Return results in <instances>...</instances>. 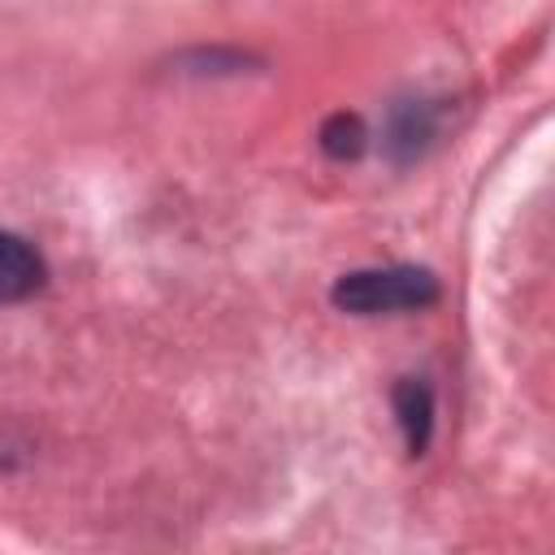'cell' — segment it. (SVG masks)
<instances>
[{
	"mask_svg": "<svg viewBox=\"0 0 555 555\" xmlns=\"http://www.w3.org/2000/svg\"><path fill=\"white\" fill-rule=\"evenodd\" d=\"M330 299L338 312L351 317H382V312H421L438 299V278L421 264H377L351 269L334 278Z\"/></svg>",
	"mask_w": 555,
	"mask_h": 555,
	"instance_id": "cell-1",
	"label": "cell"
},
{
	"mask_svg": "<svg viewBox=\"0 0 555 555\" xmlns=\"http://www.w3.org/2000/svg\"><path fill=\"white\" fill-rule=\"evenodd\" d=\"M48 282V260L35 243H26L13 230H0V304H22L39 295Z\"/></svg>",
	"mask_w": 555,
	"mask_h": 555,
	"instance_id": "cell-2",
	"label": "cell"
},
{
	"mask_svg": "<svg viewBox=\"0 0 555 555\" xmlns=\"http://www.w3.org/2000/svg\"><path fill=\"white\" fill-rule=\"evenodd\" d=\"M390 403H395V421L403 429L408 455H421L429 447V434H434V390H429V382L399 377L395 390H390Z\"/></svg>",
	"mask_w": 555,
	"mask_h": 555,
	"instance_id": "cell-3",
	"label": "cell"
},
{
	"mask_svg": "<svg viewBox=\"0 0 555 555\" xmlns=\"http://www.w3.org/2000/svg\"><path fill=\"white\" fill-rule=\"evenodd\" d=\"M438 134L434 108L425 100H403L390 108V126H386V152L395 160H416Z\"/></svg>",
	"mask_w": 555,
	"mask_h": 555,
	"instance_id": "cell-4",
	"label": "cell"
},
{
	"mask_svg": "<svg viewBox=\"0 0 555 555\" xmlns=\"http://www.w3.org/2000/svg\"><path fill=\"white\" fill-rule=\"evenodd\" d=\"M321 152L330 160H356L364 147H369V126L360 113H330L321 121Z\"/></svg>",
	"mask_w": 555,
	"mask_h": 555,
	"instance_id": "cell-5",
	"label": "cell"
}]
</instances>
